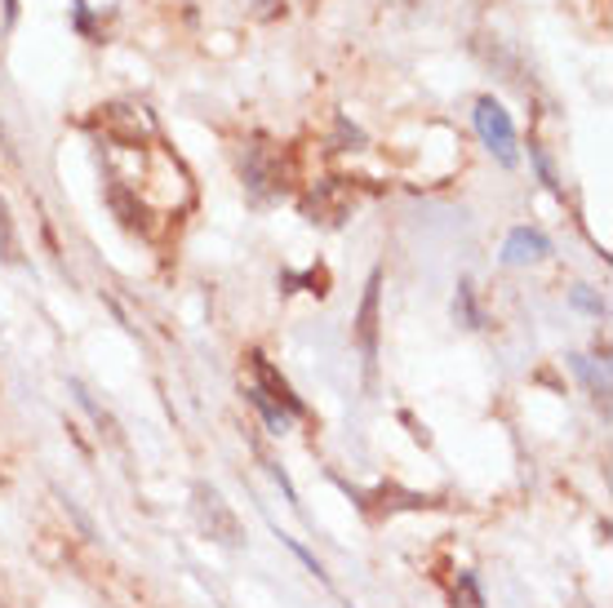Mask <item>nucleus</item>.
Returning <instances> with one entry per match:
<instances>
[{
    "mask_svg": "<svg viewBox=\"0 0 613 608\" xmlns=\"http://www.w3.org/2000/svg\"><path fill=\"white\" fill-rule=\"evenodd\" d=\"M476 134H480V143L502 161V165H516V125H511V115L502 111V102H493V98H480L476 102Z\"/></svg>",
    "mask_w": 613,
    "mask_h": 608,
    "instance_id": "f257e3e1",
    "label": "nucleus"
},
{
    "mask_svg": "<svg viewBox=\"0 0 613 608\" xmlns=\"http://www.w3.org/2000/svg\"><path fill=\"white\" fill-rule=\"evenodd\" d=\"M249 364H254V374H258L254 391H258V396H267V400H271V405L285 413V418H302V400L293 396V387H289V383H285V378L271 369V364H267L258 351L249 355Z\"/></svg>",
    "mask_w": 613,
    "mask_h": 608,
    "instance_id": "f03ea898",
    "label": "nucleus"
},
{
    "mask_svg": "<svg viewBox=\"0 0 613 608\" xmlns=\"http://www.w3.org/2000/svg\"><path fill=\"white\" fill-rule=\"evenodd\" d=\"M551 254V240L534 226H516L506 235V245H502V263L506 267H530V263H543Z\"/></svg>",
    "mask_w": 613,
    "mask_h": 608,
    "instance_id": "7ed1b4c3",
    "label": "nucleus"
},
{
    "mask_svg": "<svg viewBox=\"0 0 613 608\" xmlns=\"http://www.w3.org/2000/svg\"><path fill=\"white\" fill-rule=\"evenodd\" d=\"M378 285H382V276L374 272L369 285H365V302H360V346H365L369 360L378 351Z\"/></svg>",
    "mask_w": 613,
    "mask_h": 608,
    "instance_id": "20e7f679",
    "label": "nucleus"
},
{
    "mask_svg": "<svg viewBox=\"0 0 613 608\" xmlns=\"http://www.w3.org/2000/svg\"><path fill=\"white\" fill-rule=\"evenodd\" d=\"M573 369L582 374V383L591 387V396H595V400H604V396H609V369H604V364L595 369V364H591L587 355H573Z\"/></svg>",
    "mask_w": 613,
    "mask_h": 608,
    "instance_id": "39448f33",
    "label": "nucleus"
},
{
    "mask_svg": "<svg viewBox=\"0 0 613 608\" xmlns=\"http://www.w3.org/2000/svg\"><path fill=\"white\" fill-rule=\"evenodd\" d=\"M454 311H462L467 329H480V316H476V307H471V285H467V280L458 285V302H454Z\"/></svg>",
    "mask_w": 613,
    "mask_h": 608,
    "instance_id": "423d86ee",
    "label": "nucleus"
},
{
    "mask_svg": "<svg viewBox=\"0 0 613 608\" xmlns=\"http://www.w3.org/2000/svg\"><path fill=\"white\" fill-rule=\"evenodd\" d=\"M530 156H534V165H538V174H543V183H547L551 191H560V183H556V174H551V165H547V156L538 152V143H530Z\"/></svg>",
    "mask_w": 613,
    "mask_h": 608,
    "instance_id": "0eeeda50",
    "label": "nucleus"
},
{
    "mask_svg": "<svg viewBox=\"0 0 613 608\" xmlns=\"http://www.w3.org/2000/svg\"><path fill=\"white\" fill-rule=\"evenodd\" d=\"M573 302H578V307H582V311H591V316H604V298H591V294H587V289H582V285H578V289H573Z\"/></svg>",
    "mask_w": 613,
    "mask_h": 608,
    "instance_id": "6e6552de",
    "label": "nucleus"
},
{
    "mask_svg": "<svg viewBox=\"0 0 613 608\" xmlns=\"http://www.w3.org/2000/svg\"><path fill=\"white\" fill-rule=\"evenodd\" d=\"M254 14L258 19H276L280 14V0H254Z\"/></svg>",
    "mask_w": 613,
    "mask_h": 608,
    "instance_id": "1a4fd4ad",
    "label": "nucleus"
},
{
    "mask_svg": "<svg viewBox=\"0 0 613 608\" xmlns=\"http://www.w3.org/2000/svg\"><path fill=\"white\" fill-rule=\"evenodd\" d=\"M0 240H5V250H10V209H5V200H0Z\"/></svg>",
    "mask_w": 613,
    "mask_h": 608,
    "instance_id": "9d476101",
    "label": "nucleus"
}]
</instances>
